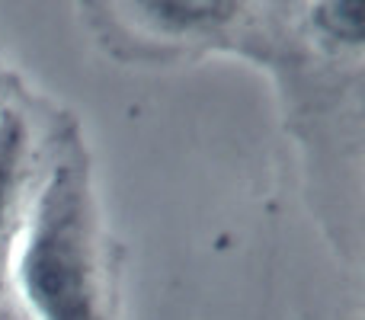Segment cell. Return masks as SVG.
<instances>
[{
    "instance_id": "obj_5",
    "label": "cell",
    "mask_w": 365,
    "mask_h": 320,
    "mask_svg": "<svg viewBox=\"0 0 365 320\" xmlns=\"http://www.w3.org/2000/svg\"><path fill=\"white\" fill-rule=\"evenodd\" d=\"M0 320H16V317H6V314H0Z\"/></svg>"
},
{
    "instance_id": "obj_3",
    "label": "cell",
    "mask_w": 365,
    "mask_h": 320,
    "mask_svg": "<svg viewBox=\"0 0 365 320\" xmlns=\"http://www.w3.org/2000/svg\"><path fill=\"white\" fill-rule=\"evenodd\" d=\"M125 19L138 23L151 38H189L218 29L240 13L237 4H115Z\"/></svg>"
},
{
    "instance_id": "obj_4",
    "label": "cell",
    "mask_w": 365,
    "mask_h": 320,
    "mask_svg": "<svg viewBox=\"0 0 365 320\" xmlns=\"http://www.w3.org/2000/svg\"><path fill=\"white\" fill-rule=\"evenodd\" d=\"M311 26L321 36V42H330L336 48L359 51L365 42V13L362 4L349 0H334V4L311 6Z\"/></svg>"
},
{
    "instance_id": "obj_1",
    "label": "cell",
    "mask_w": 365,
    "mask_h": 320,
    "mask_svg": "<svg viewBox=\"0 0 365 320\" xmlns=\"http://www.w3.org/2000/svg\"><path fill=\"white\" fill-rule=\"evenodd\" d=\"M13 282L32 320H109L100 224L87 163L61 154L23 212Z\"/></svg>"
},
{
    "instance_id": "obj_2",
    "label": "cell",
    "mask_w": 365,
    "mask_h": 320,
    "mask_svg": "<svg viewBox=\"0 0 365 320\" xmlns=\"http://www.w3.org/2000/svg\"><path fill=\"white\" fill-rule=\"evenodd\" d=\"M26 163H29L26 122L13 109H0V259L10 253L26 212Z\"/></svg>"
}]
</instances>
